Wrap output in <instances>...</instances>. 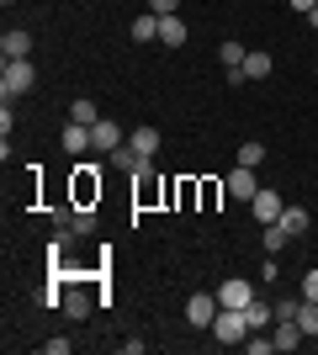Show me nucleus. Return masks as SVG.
<instances>
[{
    "mask_svg": "<svg viewBox=\"0 0 318 355\" xmlns=\"http://www.w3.org/2000/svg\"><path fill=\"white\" fill-rule=\"evenodd\" d=\"M32 85H37V69H32V59H6V74H0V96H6V101H16V96H27Z\"/></svg>",
    "mask_w": 318,
    "mask_h": 355,
    "instance_id": "1",
    "label": "nucleus"
},
{
    "mask_svg": "<svg viewBox=\"0 0 318 355\" xmlns=\"http://www.w3.org/2000/svg\"><path fill=\"white\" fill-rule=\"evenodd\" d=\"M212 340H223V350H228V345H244V340H249L244 308H218V318H212Z\"/></svg>",
    "mask_w": 318,
    "mask_h": 355,
    "instance_id": "2",
    "label": "nucleus"
},
{
    "mask_svg": "<svg viewBox=\"0 0 318 355\" xmlns=\"http://www.w3.org/2000/svg\"><path fill=\"white\" fill-rule=\"evenodd\" d=\"M218 318V292H191L186 297V324L191 329H212Z\"/></svg>",
    "mask_w": 318,
    "mask_h": 355,
    "instance_id": "3",
    "label": "nucleus"
},
{
    "mask_svg": "<svg viewBox=\"0 0 318 355\" xmlns=\"http://www.w3.org/2000/svg\"><path fill=\"white\" fill-rule=\"evenodd\" d=\"M249 212H255V223L265 228V223H281V212H287V202L271 191V186H260L255 196H249Z\"/></svg>",
    "mask_w": 318,
    "mask_h": 355,
    "instance_id": "4",
    "label": "nucleus"
},
{
    "mask_svg": "<svg viewBox=\"0 0 318 355\" xmlns=\"http://www.w3.org/2000/svg\"><path fill=\"white\" fill-rule=\"evenodd\" d=\"M255 302V282H244V276H228L223 292H218V308H249Z\"/></svg>",
    "mask_w": 318,
    "mask_h": 355,
    "instance_id": "5",
    "label": "nucleus"
},
{
    "mask_svg": "<svg viewBox=\"0 0 318 355\" xmlns=\"http://www.w3.org/2000/svg\"><path fill=\"white\" fill-rule=\"evenodd\" d=\"M271 334H276V350H281V355L303 350V340H308V334H303V324H297V318H276V324H271Z\"/></svg>",
    "mask_w": 318,
    "mask_h": 355,
    "instance_id": "6",
    "label": "nucleus"
},
{
    "mask_svg": "<svg viewBox=\"0 0 318 355\" xmlns=\"http://www.w3.org/2000/svg\"><path fill=\"white\" fill-rule=\"evenodd\" d=\"M122 144H127V138H122V128H117V122H96V128H91V148H96V154H112V148H122Z\"/></svg>",
    "mask_w": 318,
    "mask_h": 355,
    "instance_id": "7",
    "label": "nucleus"
},
{
    "mask_svg": "<svg viewBox=\"0 0 318 355\" xmlns=\"http://www.w3.org/2000/svg\"><path fill=\"white\" fill-rule=\"evenodd\" d=\"M260 191V180L249 164H239V170H228V196H239V202H249V196Z\"/></svg>",
    "mask_w": 318,
    "mask_h": 355,
    "instance_id": "8",
    "label": "nucleus"
},
{
    "mask_svg": "<svg viewBox=\"0 0 318 355\" xmlns=\"http://www.w3.org/2000/svg\"><path fill=\"white\" fill-rule=\"evenodd\" d=\"M0 53H6V59H32V32L11 27L6 37H0Z\"/></svg>",
    "mask_w": 318,
    "mask_h": 355,
    "instance_id": "9",
    "label": "nucleus"
},
{
    "mask_svg": "<svg viewBox=\"0 0 318 355\" xmlns=\"http://www.w3.org/2000/svg\"><path fill=\"white\" fill-rule=\"evenodd\" d=\"M244 324H249V334H255V329H271V324H276V302H265V297H255V302L244 308Z\"/></svg>",
    "mask_w": 318,
    "mask_h": 355,
    "instance_id": "10",
    "label": "nucleus"
},
{
    "mask_svg": "<svg viewBox=\"0 0 318 355\" xmlns=\"http://www.w3.org/2000/svg\"><path fill=\"white\" fill-rule=\"evenodd\" d=\"M127 144H133L143 159H154V154H159V144H165V133H159V128H133V133H127Z\"/></svg>",
    "mask_w": 318,
    "mask_h": 355,
    "instance_id": "11",
    "label": "nucleus"
},
{
    "mask_svg": "<svg viewBox=\"0 0 318 355\" xmlns=\"http://www.w3.org/2000/svg\"><path fill=\"white\" fill-rule=\"evenodd\" d=\"M159 43H165V48H181V43H186V21H181V11H175V16H159Z\"/></svg>",
    "mask_w": 318,
    "mask_h": 355,
    "instance_id": "12",
    "label": "nucleus"
},
{
    "mask_svg": "<svg viewBox=\"0 0 318 355\" xmlns=\"http://www.w3.org/2000/svg\"><path fill=\"white\" fill-rule=\"evenodd\" d=\"M271 69H276V59L265 53V48H255V53H244V80H265Z\"/></svg>",
    "mask_w": 318,
    "mask_h": 355,
    "instance_id": "13",
    "label": "nucleus"
},
{
    "mask_svg": "<svg viewBox=\"0 0 318 355\" xmlns=\"http://www.w3.org/2000/svg\"><path fill=\"white\" fill-rule=\"evenodd\" d=\"M133 43H159V16L154 11L133 16Z\"/></svg>",
    "mask_w": 318,
    "mask_h": 355,
    "instance_id": "14",
    "label": "nucleus"
},
{
    "mask_svg": "<svg viewBox=\"0 0 318 355\" xmlns=\"http://www.w3.org/2000/svg\"><path fill=\"white\" fill-rule=\"evenodd\" d=\"M64 148H69V154H85V148H91V128H85V122H69V128H64Z\"/></svg>",
    "mask_w": 318,
    "mask_h": 355,
    "instance_id": "15",
    "label": "nucleus"
},
{
    "mask_svg": "<svg viewBox=\"0 0 318 355\" xmlns=\"http://www.w3.org/2000/svg\"><path fill=\"white\" fill-rule=\"evenodd\" d=\"M308 223H313V218H308V207H287V212H281V228H287L292 239H303Z\"/></svg>",
    "mask_w": 318,
    "mask_h": 355,
    "instance_id": "16",
    "label": "nucleus"
},
{
    "mask_svg": "<svg viewBox=\"0 0 318 355\" xmlns=\"http://www.w3.org/2000/svg\"><path fill=\"white\" fill-rule=\"evenodd\" d=\"M69 122H85V128H96V122H101V112H96L91 96H80V101L69 106Z\"/></svg>",
    "mask_w": 318,
    "mask_h": 355,
    "instance_id": "17",
    "label": "nucleus"
},
{
    "mask_svg": "<svg viewBox=\"0 0 318 355\" xmlns=\"http://www.w3.org/2000/svg\"><path fill=\"white\" fill-rule=\"evenodd\" d=\"M297 324H303L308 340H318V302H308V297L297 302Z\"/></svg>",
    "mask_w": 318,
    "mask_h": 355,
    "instance_id": "18",
    "label": "nucleus"
},
{
    "mask_svg": "<svg viewBox=\"0 0 318 355\" xmlns=\"http://www.w3.org/2000/svg\"><path fill=\"white\" fill-rule=\"evenodd\" d=\"M91 170H101V164H80V175H75V191L80 196H101V180H96Z\"/></svg>",
    "mask_w": 318,
    "mask_h": 355,
    "instance_id": "19",
    "label": "nucleus"
},
{
    "mask_svg": "<svg viewBox=\"0 0 318 355\" xmlns=\"http://www.w3.org/2000/svg\"><path fill=\"white\" fill-rule=\"evenodd\" d=\"M239 164H249V170H260V164H265V144H260V138H249V144H239Z\"/></svg>",
    "mask_w": 318,
    "mask_h": 355,
    "instance_id": "20",
    "label": "nucleus"
},
{
    "mask_svg": "<svg viewBox=\"0 0 318 355\" xmlns=\"http://www.w3.org/2000/svg\"><path fill=\"white\" fill-rule=\"evenodd\" d=\"M64 313H69V318H91V297L85 292H64Z\"/></svg>",
    "mask_w": 318,
    "mask_h": 355,
    "instance_id": "21",
    "label": "nucleus"
},
{
    "mask_svg": "<svg viewBox=\"0 0 318 355\" xmlns=\"http://www.w3.org/2000/svg\"><path fill=\"white\" fill-rule=\"evenodd\" d=\"M69 234H80V239L96 234V212H91V207H75V218H69Z\"/></svg>",
    "mask_w": 318,
    "mask_h": 355,
    "instance_id": "22",
    "label": "nucleus"
},
{
    "mask_svg": "<svg viewBox=\"0 0 318 355\" xmlns=\"http://www.w3.org/2000/svg\"><path fill=\"white\" fill-rule=\"evenodd\" d=\"M244 53H249L244 43H223V69H244Z\"/></svg>",
    "mask_w": 318,
    "mask_h": 355,
    "instance_id": "23",
    "label": "nucleus"
},
{
    "mask_svg": "<svg viewBox=\"0 0 318 355\" xmlns=\"http://www.w3.org/2000/svg\"><path fill=\"white\" fill-rule=\"evenodd\" d=\"M149 11L154 16H175V11H181V0H149Z\"/></svg>",
    "mask_w": 318,
    "mask_h": 355,
    "instance_id": "24",
    "label": "nucleus"
},
{
    "mask_svg": "<svg viewBox=\"0 0 318 355\" xmlns=\"http://www.w3.org/2000/svg\"><path fill=\"white\" fill-rule=\"evenodd\" d=\"M303 297H308V302H318V270H308V276H303Z\"/></svg>",
    "mask_w": 318,
    "mask_h": 355,
    "instance_id": "25",
    "label": "nucleus"
},
{
    "mask_svg": "<svg viewBox=\"0 0 318 355\" xmlns=\"http://www.w3.org/2000/svg\"><path fill=\"white\" fill-rule=\"evenodd\" d=\"M43 355H69V340H43Z\"/></svg>",
    "mask_w": 318,
    "mask_h": 355,
    "instance_id": "26",
    "label": "nucleus"
},
{
    "mask_svg": "<svg viewBox=\"0 0 318 355\" xmlns=\"http://www.w3.org/2000/svg\"><path fill=\"white\" fill-rule=\"evenodd\" d=\"M287 6H292V11H303V16H308V11L318 6V0H287Z\"/></svg>",
    "mask_w": 318,
    "mask_h": 355,
    "instance_id": "27",
    "label": "nucleus"
},
{
    "mask_svg": "<svg viewBox=\"0 0 318 355\" xmlns=\"http://www.w3.org/2000/svg\"><path fill=\"white\" fill-rule=\"evenodd\" d=\"M308 27H318V6H313V11H308Z\"/></svg>",
    "mask_w": 318,
    "mask_h": 355,
    "instance_id": "28",
    "label": "nucleus"
}]
</instances>
